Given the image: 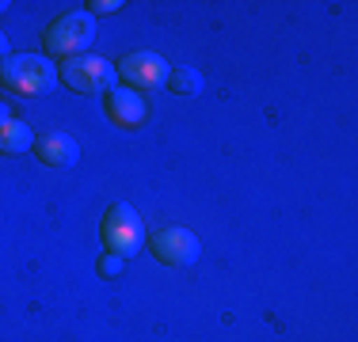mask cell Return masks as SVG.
Wrapping results in <instances>:
<instances>
[{"instance_id":"obj_1","label":"cell","mask_w":358,"mask_h":342,"mask_svg":"<svg viewBox=\"0 0 358 342\" xmlns=\"http://www.w3.org/2000/svg\"><path fill=\"white\" fill-rule=\"evenodd\" d=\"M0 88L15 96H50L57 88V65L46 54H8L0 61Z\"/></svg>"},{"instance_id":"obj_2","label":"cell","mask_w":358,"mask_h":342,"mask_svg":"<svg viewBox=\"0 0 358 342\" xmlns=\"http://www.w3.org/2000/svg\"><path fill=\"white\" fill-rule=\"evenodd\" d=\"M92 42H96V20H92L88 12L57 15V20L46 27V34H42V50H46L50 61H54V57L69 61V57L92 54Z\"/></svg>"},{"instance_id":"obj_3","label":"cell","mask_w":358,"mask_h":342,"mask_svg":"<svg viewBox=\"0 0 358 342\" xmlns=\"http://www.w3.org/2000/svg\"><path fill=\"white\" fill-rule=\"evenodd\" d=\"M99 236H103V247L118 259H134V255L145 247V221L138 217L130 202H115L103 213V225H99Z\"/></svg>"},{"instance_id":"obj_4","label":"cell","mask_w":358,"mask_h":342,"mask_svg":"<svg viewBox=\"0 0 358 342\" xmlns=\"http://www.w3.org/2000/svg\"><path fill=\"white\" fill-rule=\"evenodd\" d=\"M57 84L73 88L76 96H107L118 84V73L110 61H103V57L80 54V57H69V61L57 65Z\"/></svg>"},{"instance_id":"obj_5","label":"cell","mask_w":358,"mask_h":342,"mask_svg":"<svg viewBox=\"0 0 358 342\" xmlns=\"http://www.w3.org/2000/svg\"><path fill=\"white\" fill-rule=\"evenodd\" d=\"M149 251H152V259H157V262L183 270V267H194V262H199L202 244H199V236H194L191 228H183V225H164V228H157V232H152Z\"/></svg>"},{"instance_id":"obj_6","label":"cell","mask_w":358,"mask_h":342,"mask_svg":"<svg viewBox=\"0 0 358 342\" xmlns=\"http://www.w3.org/2000/svg\"><path fill=\"white\" fill-rule=\"evenodd\" d=\"M115 73H118V84H126V88H134L145 96V91H152V88H164L172 65L160 54H152V50H134V54H126L122 61L115 65Z\"/></svg>"},{"instance_id":"obj_7","label":"cell","mask_w":358,"mask_h":342,"mask_svg":"<svg viewBox=\"0 0 358 342\" xmlns=\"http://www.w3.org/2000/svg\"><path fill=\"white\" fill-rule=\"evenodd\" d=\"M107 118L115 126H122V130H138L145 122V114H149V103H145L141 91L126 88V84H115V88L107 91Z\"/></svg>"},{"instance_id":"obj_8","label":"cell","mask_w":358,"mask_h":342,"mask_svg":"<svg viewBox=\"0 0 358 342\" xmlns=\"http://www.w3.org/2000/svg\"><path fill=\"white\" fill-rule=\"evenodd\" d=\"M35 156L42 160L46 168H76L80 160V144H76L73 133L65 130H46V133H35Z\"/></svg>"},{"instance_id":"obj_9","label":"cell","mask_w":358,"mask_h":342,"mask_svg":"<svg viewBox=\"0 0 358 342\" xmlns=\"http://www.w3.org/2000/svg\"><path fill=\"white\" fill-rule=\"evenodd\" d=\"M31 144H35V130H31L27 122H20V118H8V122H0V152H4V156L31 152Z\"/></svg>"},{"instance_id":"obj_10","label":"cell","mask_w":358,"mask_h":342,"mask_svg":"<svg viewBox=\"0 0 358 342\" xmlns=\"http://www.w3.org/2000/svg\"><path fill=\"white\" fill-rule=\"evenodd\" d=\"M168 88H172L176 96L191 99V96H199V91H202V73H199V68H191V65H179V68L168 73Z\"/></svg>"},{"instance_id":"obj_11","label":"cell","mask_w":358,"mask_h":342,"mask_svg":"<svg viewBox=\"0 0 358 342\" xmlns=\"http://www.w3.org/2000/svg\"><path fill=\"white\" fill-rule=\"evenodd\" d=\"M118 8H122V0H88V4H84V12L96 20V15H115Z\"/></svg>"},{"instance_id":"obj_12","label":"cell","mask_w":358,"mask_h":342,"mask_svg":"<svg viewBox=\"0 0 358 342\" xmlns=\"http://www.w3.org/2000/svg\"><path fill=\"white\" fill-rule=\"evenodd\" d=\"M122 267H126V259H118V255H103V259H99V274H103V278H115V274H122Z\"/></svg>"},{"instance_id":"obj_13","label":"cell","mask_w":358,"mask_h":342,"mask_svg":"<svg viewBox=\"0 0 358 342\" xmlns=\"http://www.w3.org/2000/svg\"><path fill=\"white\" fill-rule=\"evenodd\" d=\"M8 54H12V42H8V34L4 31H0V61H4V57Z\"/></svg>"},{"instance_id":"obj_14","label":"cell","mask_w":358,"mask_h":342,"mask_svg":"<svg viewBox=\"0 0 358 342\" xmlns=\"http://www.w3.org/2000/svg\"><path fill=\"white\" fill-rule=\"evenodd\" d=\"M8 8H12V4H8V0H0V12H8Z\"/></svg>"}]
</instances>
